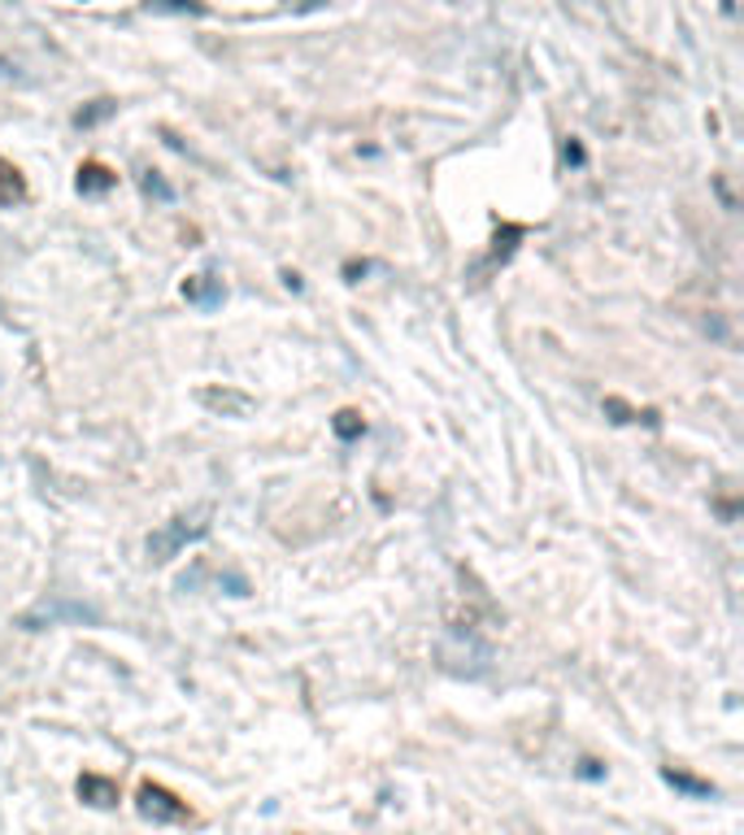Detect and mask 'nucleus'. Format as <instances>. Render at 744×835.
Masks as SVG:
<instances>
[{
  "label": "nucleus",
  "instance_id": "1",
  "mask_svg": "<svg viewBox=\"0 0 744 835\" xmlns=\"http://www.w3.org/2000/svg\"><path fill=\"white\" fill-rule=\"evenodd\" d=\"M209 531V509H196V514H179L171 523H162L153 536H149V557L153 561H171L179 557L187 545H196L200 536Z\"/></svg>",
  "mask_w": 744,
  "mask_h": 835
},
{
  "label": "nucleus",
  "instance_id": "2",
  "mask_svg": "<svg viewBox=\"0 0 744 835\" xmlns=\"http://www.w3.org/2000/svg\"><path fill=\"white\" fill-rule=\"evenodd\" d=\"M140 814L153 818V823H184L187 805L175 792H166V788H157V783H144V788H140Z\"/></svg>",
  "mask_w": 744,
  "mask_h": 835
},
{
  "label": "nucleus",
  "instance_id": "3",
  "mask_svg": "<svg viewBox=\"0 0 744 835\" xmlns=\"http://www.w3.org/2000/svg\"><path fill=\"white\" fill-rule=\"evenodd\" d=\"M196 400L209 409V414H222V418H249L258 409V400L249 392H236V387H200Z\"/></svg>",
  "mask_w": 744,
  "mask_h": 835
},
{
  "label": "nucleus",
  "instance_id": "4",
  "mask_svg": "<svg viewBox=\"0 0 744 835\" xmlns=\"http://www.w3.org/2000/svg\"><path fill=\"white\" fill-rule=\"evenodd\" d=\"M222 296H227V287H222V278L218 271H200V275H192L184 283V300L187 305H196V309H218L222 305Z\"/></svg>",
  "mask_w": 744,
  "mask_h": 835
},
{
  "label": "nucleus",
  "instance_id": "5",
  "mask_svg": "<svg viewBox=\"0 0 744 835\" xmlns=\"http://www.w3.org/2000/svg\"><path fill=\"white\" fill-rule=\"evenodd\" d=\"M57 623V618H79V623H96V609L88 605H40L31 614H22V627H40V623Z\"/></svg>",
  "mask_w": 744,
  "mask_h": 835
},
{
  "label": "nucleus",
  "instance_id": "6",
  "mask_svg": "<svg viewBox=\"0 0 744 835\" xmlns=\"http://www.w3.org/2000/svg\"><path fill=\"white\" fill-rule=\"evenodd\" d=\"M79 796L96 805V810H109V805H118V788L109 783V779H100V774H84L79 779Z\"/></svg>",
  "mask_w": 744,
  "mask_h": 835
},
{
  "label": "nucleus",
  "instance_id": "7",
  "mask_svg": "<svg viewBox=\"0 0 744 835\" xmlns=\"http://www.w3.org/2000/svg\"><path fill=\"white\" fill-rule=\"evenodd\" d=\"M113 184H118V175L105 171V166H84V171H79V191H84V196H105Z\"/></svg>",
  "mask_w": 744,
  "mask_h": 835
},
{
  "label": "nucleus",
  "instance_id": "8",
  "mask_svg": "<svg viewBox=\"0 0 744 835\" xmlns=\"http://www.w3.org/2000/svg\"><path fill=\"white\" fill-rule=\"evenodd\" d=\"M26 196V184H22V175L9 166V162H0V205H18Z\"/></svg>",
  "mask_w": 744,
  "mask_h": 835
},
{
  "label": "nucleus",
  "instance_id": "9",
  "mask_svg": "<svg viewBox=\"0 0 744 835\" xmlns=\"http://www.w3.org/2000/svg\"><path fill=\"white\" fill-rule=\"evenodd\" d=\"M661 779H666L670 788H679V792H692V796H714V788H710L705 779H692V774H683V770H661Z\"/></svg>",
  "mask_w": 744,
  "mask_h": 835
},
{
  "label": "nucleus",
  "instance_id": "10",
  "mask_svg": "<svg viewBox=\"0 0 744 835\" xmlns=\"http://www.w3.org/2000/svg\"><path fill=\"white\" fill-rule=\"evenodd\" d=\"M331 427H336V436H340V440H358V436L366 431V418H362L358 409H340Z\"/></svg>",
  "mask_w": 744,
  "mask_h": 835
},
{
  "label": "nucleus",
  "instance_id": "11",
  "mask_svg": "<svg viewBox=\"0 0 744 835\" xmlns=\"http://www.w3.org/2000/svg\"><path fill=\"white\" fill-rule=\"evenodd\" d=\"M140 187H144V196H153V200H162V205H175V187L166 184L157 171H144Z\"/></svg>",
  "mask_w": 744,
  "mask_h": 835
},
{
  "label": "nucleus",
  "instance_id": "12",
  "mask_svg": "<svg viewBox=\"0 0 744 835\" xmlns=\"http://www.w3.org/2000/svg\"><path fill=\"white\" fill-rule=\"evenodd\" d=\"M113 113V105L109 100H96V109H88V113H79V127H92V122H100V118H109Z\"/></svg>",
  "mask_w": 744,
  "mask_h": 835
},
{
  "label": "nucleus",
  "instance_id": "13",
  "mask_svg": "<svg viewBox=\"0 0 744 835\" xmlns=\"http://www.w3.org/2000/svg\"><path fill=\"white\" fill-rule=\"evenodd\" d=\"M566 162H570V166H583V149H579V144H575V140H570V144H566Z\"/></svg>",
  "mask_w": 744,
  "mask_h": 835
},
{
  "label": "nucleus",
  "instance_id": "14",
  "mask_svg": "<svg viewBox=\"0 0 744 835\" xmlns=\"http://www.w3.org/2000/svg\"><path fill=\"white\" fill-rule=\"evenodd\" d=\"M579 774H583V779H601V766H597V761H583V770H579Z\"/></svg>",
  "mask_w": 744,
  "mask_h": 835
}]
</instances>
